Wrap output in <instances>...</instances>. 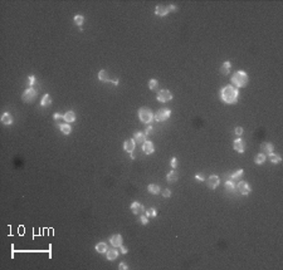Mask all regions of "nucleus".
Masks as SVG:
<instances>
[{"instance_id": "f257e3e1", "label": "nucleus", "mask_w": 283, "mask_h": 270, "mask_svg": "<svg viewBox=\"0 0 283 270\" xmlns=\"http://www.w3.org/2000/svg\"><path fill=\"white\" fill-rule=\"evenodd\" d=\"M239 92L234 86H225L220 91V99L227 105H234L238 102Z\"/></svg>"}, {"instance_id": "f03ea898", "label": "nucleus", "mask_w": 283, "mask_h": 270, "mask_svg": "<svg viewBox=\"0 0 283 270\" xmlns=\"http://www.w3.org/2000/svg\"><path fill=\"white\" fill-rule=\"evenodd\" d=\"M232 83L235 88H242L248 84V74L244 70H237L232 77Z\"/></svg>"}, {"instance_id": "7ed1b4c3", "label": "nucleus", "mask_w": 283, "mask_h": 270, "mask_svg": "<svg viewBox=\"0 0 283 270\" xmlns=\"http://www.w3.org/2000/svg\"><path fill=\"white\" fill-rule=\"evenodd\" d=\"M139 118H140V121H141L142 123H146V124H147V123H150V122L154 119V113H152L151 109L142 107V108L139 109Z\"/></svg>"}, {"instance_id": "20e7f679", "label": "nucleus", "mask_w": 283, "mask_h": 270, "mask_svg": "<svg viewBox=\"0 0 283 270\" xmlns=\"http://www.w3.org/2000/svg\"><path fill=\"white\" fill-rule=\"evenodd\" d=\"M170 116H171V111L169 108H161L154 115V119L157 122H164L166 119H169Z\"/></svg>"}, {"instance_id": "39448f33", "label": "nucleus", "mask_w": 283, "mask_h": 270, "mask_svg": "<svg viewBox=\"0 0 283 270\" xmlns=\"http://www.w3.org/2000/svg\"><path fill=\"white\" fill-rule=\"evenodd\" d=\"M37 98V91L33 88V87H28L22 94V99L27 103H30V102H34Z\"/></svg>"}, {"instance_id": "423d86ee", "label": "nucleus", "mask_w": 283, "mask_h": 270, "mask_svg": "<svg viewBox=\"0 0 283 270\" xmlns=\"http://www.w3.org/2000/svg\"><path fill=\"white\" fill-rule=\"evenodd\" d=\"M172 93L169 89H161L159 93H157V101L161 102V103H166L172 99Z\"/></svg>"}, {"instance_id": "0eeeda50", "label": "nucleus", "mask_w": 283, "mask_h": 270, "mask_svg": "<svg viewBox=\"0 0 283 270\" xmlns=\"http://www.w3.org/2000/svg\"><path fill=\"white\" fill-rule=\"evenodd\" d=\"M98 79L102 80V82H106V83H112L113 86H117V84H118V79H117V78L111 79V78L108 77L107 70H100V72H98Z\"/></svg>"}, {"instance_id": "6e6552de", "label": "nucleus", "mask_w": 283, "mask_h": 270, "mask_svg": "<svg viewBox=\"0 0 283 270\" xmlns=\"http://www.w3.org/2000/svg\"><path fill=\"white\" fill-rule=\"evenodd\" d=\"M219 183H220V179H219L218 175L209 176V179L206 180V185H208V187L210 189V190H215L219 186Z\"/></svg>"}, {"instance_id": "1a4fd4ad", "label": "nucleus", "mask_w": 283, "mask_h": 270, "mask_svg": "<svg viewBox=\"0 0 283 270\" xmlns=\"http://www.w3.org/2000/svg\"><path fill=\"white\" fill-rule=\"evenodd\" d=\"M237 190L242 194L243 196H247V195H249L250 194V191H252V189H250V186L248 185V182H245V181H239V183L237 185Z\"/></svg>"}, {"instance_id": "9d476101", "label": "nucleus", "mask_w": 283, "mask_h": 270, "mask_svg": "<svg viewBox=\"0 0 283 270\" xmlns=\"http://www.w3.org/2000/svg\"><path fill=\"white\" fill-rule=\"evenodd\" d=\"M233 147H234V150H235L237 152L243 153V152L245 151V142L239 137V138L234 140V142H233Z\"/></svg>"}, {"instance_id": "9b49d317", "label": "nucleus", "mask_w": 283, "mask_h": 270, "mask_svg": "<svg viewBox=\"0 0 283 270\" xmlns=\"http://www.w3.org/2000/svg\"><path fill=\"white\" fill-rule=\"evenodd\" d=\"M142 151L145 155H152L155 152V146L151 141H147L146 140L143 143H142Z\"/></svg>"}, {"instance_id": "f8f14e48", "label": "nucleus", "mask_w": 283, "mask_h": 270, "mask_svg": "<svg viewBox=\"0 0 283 270\" xmlns=\"http://www.w3.org/2000/svg\"><path fill=\"white\" fill-rule=\"evenodd\" d=\"M110 243H111V245H112L113 247H118V246H121V245L123 244V237H122V235H120V234L112 235V236L110 237Z\"/></svg>"}, {"instance_id": "ddd939ff", "label": "nucleus", "mask_w": 283, "mask_h": 270, "mask_svg": "<svg viewBox=\"0 0 283 270\" xmlns=\"http://www.w3.org/2000/svg\"><path fill=\"white\" fill-rule=\"evenodd\" d=\"M131 211L135 214V215H142L145 212V207L143 205H141L140 202L137 201H135L131 204Z\"/></svg>"}, {"instance_id": "4468645a", "label": "nucleus", "mask_w": 283, "mask_h": 270, "mask_svg": "<svg viewBox=\"0 0 283 270\" xmlns=\"http://www.w3.org/2000/svg\"><path fill=\"white\" fill-rule=\"evenodd\" d=\"M273 150H274V146L269 142H263L260 144V151L263 155H269V153L273 152Z\"/></svg>"}, {"instance_id": "2eb2a0df", "label": "nucleus", "mask_w": 283, "mask_h": 270, "mask_svg": "<svg viewBox=\"0 0 283 270\" xmlns=\"http://www.w3.org/2000/svg\"><path fill=\"white\" fill-rule=\"evenodd\" d=\"M135 144L136 142L132 140V138H129V140H126L125 143H123V148L126 152H129V153H132L135 151Z\"/></svg>"}, {"instance_id": "dca6fc26", "label": "nucleus", "mask_w": 283, "mask_h": 270, "mask_svg": "<svg viewBox=\"0 0 283 270\" xmlns=\"http://www.w3.org/2000/svg\"><path fill=\"white\" fill-rule=\"evenodd\" d=\"M169 12L170 10L166 5H157L156 9H155V14L159 15V16H166L167 14H169Z\"/></svg>"}, {"instance_id": "f3484780", "label": "nucleus", "mask_w": 283, "mask_h": 270, "mask_svg": "<svg viewBox=\"0 0 283 270\" xmlns=\"http://www.w3.org/2000/svg\"><path fill=\"white\" fill-rule=\"evenodd\" d=\"M106 254H107V260H110V261L116 260L117 256H118V251H117V249H116V247H111V249H108V250L106 251Z\"/></svg>"}, {"instance_id": "a211bd4d", "label": "nucleus", "mask_w": 283, "mask_h": 270, "mask_svg": "<svg viewBox=\"0 0 283 270\" xmlns=\"http://www.w3.org/2000/svg\"><path fill=\"white\" fill-rule=\"evenodd\" d=\"M0 119H2V123L5 124V126H9V124L13 123V117H12V115H10L9 112H4Z\"/></svg>"}, {"instance_id": "6ab92c4d", "label": "nucleus", "mask_w": 283, "mask_h": 270, "mask_svg": "<svg viewBox=\"0 0 283 270\" xmlns=\"http://www.w3.org/2000/svg\"><path fill=\"white\" fill-rule=\"evenodd\" d=\"M146 134L143 133V132H136L135 134H133V141L136 142V143H143L145 141H146Z\"/></svg>"}, {"instance_id": "aec40b11", "label": "nucleus", "mask_w": 283, "mask_h": 270, "mask_svg": "<svg viewBox=\"0 0 283 270\" xmlns=\"http://www.w3.org/2000/svg\"><path fill=\"white\" fill-rule=\"evenodd\" d=\"M63 119H64L67 123H72L76 121V113L73 111H68L67 113H64V116H63Z\"/></svg>"}, {"instance_id": "412c9836", "label": "nucleus", "mask_w": 283, "mask_h": 270, "mask_svg": "<svg viewBox=\"0 0 283 270\" xmlns=\"http://www.w3.org/2000/svg\"><path fill=\"white\" fill-rule=\"evenodd\" d=\"M230 68H232V63H230L229 60H227V62H224V63H223L222 68H220V72H222L223 76H228L230 73Z\"/></svg>"}, {"instance_id": "4be33fe9", "label": "nucleus", "mask_w": 283, "mask_h": 270, "mask_svg": "<svg viewBox=\"0 0 283 270\" xmlns=\"http://www.w3.org/2000/svg\"><path fill=\"white\" fill-rule=\"evenodd\" d=\"M177 172L175 171V170H172V171H170L169 173H167V176H166V180H167V182L169 183H172V182H175V181H177Z\"/></svg>"}, {"instance_id": "5701e85b", "label": "nucleus", "mask_w": 283, "mask_h": 270, "mask_svg": "<svg viewBox=\"0 0 283 270\" xmlns=\"http://www.w3.org/2000/svg\"><path fill=\"white\" fill-rule=\"evenodd\" d=\"M147 191L152 195H157V194H160V186L156 183H150L147 186Z\"/></svg>"}, {"instance_id": "b1692460", "label": "nucleus", "mask_w": 283, "mask_h": 270, "mask_svg": "<svg viewBox=\"0 0 283 270\" xmlns=\"http://www.w3.org/2000/svg\"><path fill=\"white\" fill-rule=\"evenodd\" d=\"M108 250V246L106 243H98L96 245V251L100 253V254H103V253H106Z\"/></svg>"}, {"instance_id": "393cba45", "label": "nucleus", "mask_w": 283, "mask_h": 270, "mask_svg": "<svg viewBox=\"0 0 283 270\" xmlns=\"http://www.w3.org/2000/svg\"><path fill=\"white\" fill-rule=\"evenodd\" d=\"M50 105H52V98H50V96H49V94H44L43 98H42V101H40V106H42V107H48V106H50Z\"/></svg>"}, {"instance_id": "a878e982", "label": "nucleus", "mask_w": 283, "mask_h": 270, "mask_svg": "<svg viewBox=\"0 0 283 270\" xmlns=\"http://www.w3.org/2000/svg\"><path fill=\"white\" fill-rule=\"evenodd\" d=\"M59 130L62 131V133H64V134H69L72 132V127L69 126L68 123H62L59 124Z\"/></svg>"}, {"instance_id": "bb28decb", "label": "nucleus", "mask_w": 283, "mask_h": 270, "mask_svg": "<svg viewBox=\"0 0 283 270\" xmlns=\"http://www.w3.org/2000/svg\"><path fill=\"white\" fill-rule=\"evenodd\" d=\"M224 187H225V190H227L228 192H235V190H237V186L234 185L233 180H232V181H227Z\"/></svg>"}, {"instance_id": "cd10ccee", "label": "nucleus", "mask_w": 283, "mask_h": 270, "mask_svg": "<svg viewBox=\"0 0 283 270\" xmlns=\"http://www.w3.org/2000/svg\"><path fill=\"white\" fill-rule=\"evenodd\" d=\"M266 160H267V157H266V155H263V153H258L257 156H256V158H254V162L257 163V165H263L264 162H266Z\"/></svg>"}, {"instance_id": "c85d7f7f", "label": "nucleus", "mask_w": 283, "mask_h": 270, "mask_svg": "<svg viewBox=\"0 0 283 270\" xmlns=\"http://www.w3.org/2000/svg\"><path fill=\"white\" fill-rule=\"evenodd\" d=\"M269 161H270L272 163H279V162L282 161V158H281L279 155L272 152V153H269Z\"/></svg>"}, {"instance_id": "c756f323", "label": "nucleus", "mask_w": 283, "mask_h": 270, "mask_svg": "<svg viewBox=\"0 0 283 270\" xmlns=\"http://www.w3.org/2000/svg\"><path fill=\"white\" fill-rule=\"evenodd\" d=\"M244 175V171L240 169V170H238V171H235L233 175H232V180H239L242 176Z\"/></svg>"}, {"instance_id": "7c9ffc66", "label": "nucleus", "mask_w": 283, "mask_h": 270, "mask_svg": "<svg viewBox=\"0 0 283 270\" xmlns=\"http://www.w3.org/2000/svg\"><path fill=\"white\" fill-rule=\"evenodd\" d=\"M83 22H85V18H83V15H76L74 16V23H76V25H78L79 28H81V25H83Z\"/></svg>"}, {"instance_id": "2f4dec72", "label": "nucleus", "mask_w": 283, "mask_h": 270, "mask_svg": "<svg viewBox=\"0 0 283 270\" xmlns=\"http://www.w3.org/2000/svg\"><path fill=\"white\" fill-rule=\"evenodd\" d=\"M146 216H147V217H156V216H157L156 209H154V207H151V209H147V210H146Z\"/></svg>"}, {"instance_id": "473e14b6", "label": "nucleus", "mask_w": 283, "mask_h": 270, "mask_svg": "<svg viewBox=\"0 0 283 270\" xmlns=\"http://www.w3.org/2000/svg\"><path fill=\"white\" fill-rule=\"evenodd\" d=\"M157 86H159V82H157L156 79H150L149 80V88L152 91V89H156Z\"/></svg>"}, {"instance_id": "72a5a7b5", "label": "nucleus", "mask_w": 283, "mask_h": 270, "mask_svg": "<svg viewBox=\"0 0 283 270\" xmlns=\"http://www.w3.org/2000/svg\"><path fill=\"white\" fill-rule=\"evenodd\" d=\"M34 83H35V76L31 74V76L28 77V86H29V87H33Z\"/></svg>"}, {"instance_id": "f704fd0d", "label": "nucleus", "mask_w": 283, "mask_h": 270, "mask_svg": "<svg viewBox=\"0 0 283 270\" xmlns=\"http://www.w3.org/2000/svg\"><path fill=\"white\" fill-rule=\"evenodd\" d=\"M140 222H141L142 225H147V224H149V217L146 216V215H141V217H140Z\"/></svg>"}, {"instance_id": "c9c22d12", "label": "nucleus", "mask_w": 283, "mask_h": 270, "mask_svg": "<svg viewBox=\"0 0 283 270\" xmlns=\"http://www.w3.org/2000/svg\"><path fill=\"white\" fill-rule=\"evenodd\" d=\"M152 132H154V128H152V126H149L145 130V132H143V133L146 134V136H150V134H151Z\"/></svg>"}, {"instance_id": "e433bc0d", "label": "nucleus", "mask_w": 283, "mask_h": 270, "mask_svg": "<svg viewBox=\"0 0 283 270\" xmlns=\"http://www.w3.org/2000/svg\"><path fill=\"white\" fill-rule=\"evenodd\" d=\"M170 165H171V167H172V170L174 169H176L177 167V158H171V161H170Z\"/></svg>"}, {"instance_id": "4c0bfd02", "label": "nucleus", "mask_w": 283, "mask_h": 270, "mask_svg": "<svg viewBox=\"0 0 283 270\" xmlns=\"http://www.w3.org/2000/svg\"><path fill=\"white\" fill-rule=\"evenodd\" d=\"M162 196L167 199V197H170V196H171V191H170L169 189H165V190L162 191Z\"/></svg>"}, {"instance_id": "58836bf2", "label": "nucleus", "mask_w": 283, "mask_h": 270, "mask_svg": "<svg viewBox=\"0 0 283 270\" xmlns=\"http://www.w3.org/2000/svg\"><path fill=\"white\" fill-rule=\"evenodd\" d=\"M195 179H196L198 181H205V177H204L203 173H196V175H195Z\"/></svg>"}, {"instance_id": "ea45409f", "label": "nucleus", "mask_w": 283, "mask_h": 270, "mask_svg": "<svg viewBox=\"0 0 283 270\" xmlns=\"http://www.w3.org/2000/svg\"><path fill=\"white\" fill-rule=\"evenodd\" d=\"M234 132H235L237 136H242V134H243V128L242 127H237Z\"/></svg>"}, {"instance_id": "a19ab883", "label": "nucleus", "mask_w": 283, "mask_h": 270, "mask_svg": "<svg viewBox=\"0 0 283 270\" xmlns=\"http://www.w3.org/2000/svg\"><path fill=\"white\" fill-rule=\"evenodd\" d=\"M118 269H120V270H127V269H129V266L126 265L125 263H120V265H118Z\"/></svg>"}, {"instance_id": "79ce46f5", "label": "nucleus", "mask_w": 283, "mask_h": 270, "mask_svg": "<svg viewBox=\"0 0 283 270\" xmlns=\"http://www.w3.org/2000/svg\"><path fill=\"white\" fill-rule=\"evenodd\" d=\"M120 247H121V253H122V254H127V253H129V249H127V247H126V246H123V245H121Z\"/></svg>"}, {"instance_id": "37998d69", "label": "nucleus", "mask_w": 283, "mask_h": 270, "mask_svg": "<svg viewBox=\"0 0 283 270\" xmlns=\"http://www.w3.org/2000/svg\"><path fill=\"white\" fill-rule=\"evenodd\" d=\"M53 117H54V119H56V121H58V119H60L63 116L60 115V113H54V116H53Z\"/></svg>"}, {"instance_id": "c03bdc74", "label": "nucleus", "mask_w": 283, "mask_h": 270, "mask_svg": "<svg viewBox=\"0 0 283 270\" xmlns=\"http://www.w3.org/2000/svg\"><path fill=\"white\" fill-rule=\"evenodd\" d=\"M167 8H169V10H170V12H175V10H176V6H175L174 4H171L170 6H167Z\"/></svg>"}, {"instance_id": "a18cd8bd", "label": "nucleus", "mask_w": 283, "mask_h": 270, "mask_svg": "<svg viewBox=\"0 0 283 270\" xmlns=\"http://www.w3.org/2000/svg\"><path fill=\"white\" fill-rule=\"evenodd\" d=\"M130 157H131V160H135V155H133V153H131Z\"/></svg>"}]
</instances>
